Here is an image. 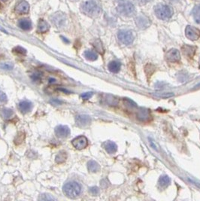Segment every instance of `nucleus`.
Here are the masks:
<instances>
[{
	"instance_id": "obj_6",
	"label": "nucleus",
	"mask_w": 200,
	"mask_h": 201,
	"mask_svg": "<svg viewBox=\"0 0 200 201\" xmlns=\"http://www.w3.org/2000/svg\"><path fill=\"white\" fill-rule=\"evenodd\" d=\"M72 145L77 150H82L85 148L88 145L87 139L84 136H80L74 139L72 142Z\"/></svg>"
},
{
	"instance_id": "obj_37",
	"label": "nucleus",
	"mask_w": 200,
	"mask_h": 201,
	"mask_svg": "<svg viewBox=\"0 0 200 201\" xmlns=\"http://www.w3.org/2000/svg\"><path fill=\"white\" fill-rule=\"evenodd\" d=\"M50 83H53V82H55V79H53V78H50Z\"/></svg>"
},
{
	"instance_id": "obj_36",
	"label": "nucleus",
	"mask_w": 200,
	"mask_h": 201,
	"mask_svg": "<svg viewBox=\"0 0 200 201\" xmlns=\"http://www.w3.org/2000/svg\"><path fill=\"white\" fill-rule=\"evenodd\" d=\"M52 103H56L57 105H59L60 103H62V102L61 101H59V100H52Z\"/></svg>"
},
{
	"instance_id": "obj_30",
	"label": "nucleus",
	"mask_w": 200,
	"mask_h": 201,
	"mask_svg": "<svg viewBox=\"0 0 200 201\" xmlns=\"http://www.w3.org/2000/svg\"><path fill=\"white\" fill-rule=\"evenodd\" d=\"M0 67L3 69L10 70V69H12V68H13V65L9 63H4L0 64Z\"/></svg>"
},
{
	"instance_id": "obj_35",
	"label": "nucleus",
	"mask_w": 200,
	"mask_h": 201,
	"mask_svg": "<svg viewBox=\"0 0 200 201\" xmlns=\"http://www.w3.org/2000/svg\"><path fill=\"white\" fill-rule=\"evenodd\" d=\"M137 1H138L139 3H142V4H145V3L151 2V0H137Z\"/></svg>"
},
{
	"instance_id": "obj_18",
	"label": "nucleus",
	"mask_w": 200,
	"mask_h": 201,
	"mask_svg": "<svg viewBox=\"0 0 200 201\" xmlns=\"http://www.w3.org/2000/svg\"><path fill=\"white\" fill-rule=\"evenodd\" d=\"M120 66H121L120 63L118 62V61H111L109 63L108 68H109V70L111 72L117 73L120 69Z\"/></svg>"
},
{
	"instance_id": "obj_5",
	"label": "nucleus",
	"mask_w": 200,
	"mask_h": 201,
	"mask_svg": "<svg viewBox=\"0 0 200 201\" xmlns=\"http://www.w3.org/2000/svg\"><path fill=\"white\" fill-rule=\"evenodd\" d=\"M118 37L119 41L121 43H123V44H126V45L132 44L133 41H134V35L130 30H120L118 33Z\"/></svg>"
},
{
	"instance_id": "obj_26",
	"label": "nucleus",
	"mask_w": 200,
	"mask_h": 201,
	"mask_svg": "<svg viewBox=\"0 0 200 201\" xmlns=\"http://www.w3.org/2000/svg\"><path fill=\"white\" fill-rule=\"evenodd\" d=\"M183 50L184 51L185 54L189 57H192L195 53V48L191 47V46H184L183 48Z\"/></svg>"
},
{
	"instance_id": "obj_33",
	"label": "nucleus",
	"mask_w": 200,
	"mask_h": 201,
	"mask_svg": "<svg viewBox=\"0 0 200 201\" xmlns=\"http://www.w3.org/2000/svg\"><path fill=\"white\" fill-rule=\"evenodd\" d=\"M7 101V96L5 95V93H3L2 91H0V102L2 103H5Z\"/></svg>"
},
{
	"instance_id": "obj_11",
	"label": "nucleus",
	"mask_w": 200,
	"mask_h": 201,
	"mask_svg": "<svg viewBox=\"0 0 200 201\" xmlns=\"http://www.w3.org/2000/svg\"><path fill=\"white\" fill-rule=\"evenodd\" d=\"M75 122L78 126L85 127L91 124V118L86 115H78L75 118Z\"/></svg>"
},
{
	"instance_id": "obj_28",
	"label": "nucleus",
	"mask_w": 200,
	"mask_h": 201,
	"mask_svg": "<svg viewBox=\"0 0 200 201\" xmlns=\"http://www.w3.org/2000/svg\"><path fill=\"white\" fill-rule=\"evenodd\" d=\"M14 52H15V53L17 54H26V49H24V48H22V47H20V46H17V47L14 48Z\"/></svg>"
},
{
	"instance_id": "obj_19",
	"label": "nucleus",
	"mask_w": 200,
	"mask_h": 201,
	"mask_svg": "<svg viewBox=\"0 0 200 201\" xmlns=\"http://www.w3.org/2000/svg\"><path fill=\"white\" fill-rule=\"evenodd\" d=\"M138 120H140V121H147V120L150 119L151 116H150V113L147 110H146V109H141V110L138 112Z\"/></svg>"
},
{
	"instance_id": "obj_15",
	"label": "nucleus",
	"mask_w": 200,
	"mask_h": 201,
	"mask_svg": "<svg viewBox=\"0 0 200 201\" xmlns=\"http://www.w3.org/2000/svg\"><path fill=\"white\" fill-rule=\"evenodd\" d=\"M104 148L106 150V152L109 154H114L117 152L118 149V146L115 144L114 142L112 141H107L103 144Z\"/></svg>"
},
{
	"instance_id": "obj_7",
	"label": "nucleus",
	"mask_w": 200,
	"mask_h": 201,
	"mask_svg": "<svg viewBox=\"0 0 200 201\" xmlns=\"http://www.w3.org/2000/svg\"><path fill=\"white\" fill-rule=\"evenodd\" d=\"M185 34H186V36L189 39L193 41L197 40L200 36V32L199 31V30L191 26H187L186 30H185Z\"/></svg>"
},
{
	"instance_id": "obj_13",
	"label": "nucleus",
	"mask_w": 200,
	"mask_h": 201,
	"mask_svg": "<svg viewBox=\"0 0 200 201\" xmlns=\"http://www.w3.org/2000/svg\"><path fill=\"white\" fill-rule=\"evenodd\" d=\"M136 23L138 28L140 29H145L148 27L151 24L150 20L147 18L145 16L141 15L136 17Z\"/></svg>"
},
{
	"instance_id": "obj_8",
	"label": "nucleus",
	"mask_w": 200,
	"mask_h": 201,
	"mask_svg": "<svg viewBox=\"0 0 200 201\" xmlns=\"http://www.w3.org/2000/svg\"><path fill=\"white\" fill-rule=\"evenodd\" d=\"M165 57H166V60L169 61V62L172 63H176L178 62L181 59V54H180L179 51H178L177 49H171L166 53V55H165Z\"/></svg>"
},
{
	"instance_id": "obj_27",
	"label": "nucleus",
	"mask_w": 200,
	"mask_h": 201,
	"mask_svg": "<svg viewBox=\"0 0 200 201\" xmlns=\"http://www.w3.org/2000/svg\"><path fill=\"white\" fill-rule=\"evenodd\" d=\"M39 200H55L54 197H53L50 194H41L40 197L39 198Z\"/></svg>"
},
{
	"instance_id": "obj_4",
	"label": "nucleus",
	"mask_w": 200,
	"mask_h": 201,
	"mask_svg": "<svg viewBox=\"0 0 200 201\" xmlns=\"http://www.w3.org/2000/svg\"><path fill=\"white\" fill-rule=\"evenodd\" d=\"M118 12L120 14L125 16H130L134 13L135 8L130 2L127 0H120L119 1L118 7H117Z\"/></svg>"
},
{
	"instance_id": "obj_34",
	"label": "nucleus",
	"mask_w": 200,
	"mask_h": 201,
	"mask_svg": "<svg viewBox=\"0 0 200 201\" xmlns=\"http://www.w3.org/2000/svg\"><path fill=\"white\" fill-rule=\"evenodd\" d=\"M32 80L33 81H39L41 79V77L39 76V75H35V74H34L33 75H32Z\"/></svg>"
},
{
	"instance_id": "obj_22",
	"label": "nucleus",
	"mask_w": 200,
	"mask_h": 201,
	"mask_svg": "<svg viewBox=\"0 0 200 201\" xmlns=\"http://www.w3.org/2000/svg\"><path fill=\"white\" fill-rule=\"evenodd\" d=\"M67 158V154L65 152H60L58 154H57L55 157V161L57 164H63L66 161Z\"/></svg>"
},
{
	"instance_id": "obj_1",
	"label": "nucleus",
	"mask_w": 200,
	"mask_h": 201,
	"mask_svg": "<svg viewBox=\"0 0 200 201\" xmlns=\"http://www.w3.org/2000/svg\"><path fill=\"white\" fill-rule=\"evenodd\" d=\"M64 194L69 198H76L81 193V186L76 182H70L64 185L63 188Z\"/></svg>"
},
{
	"instance_id": "obj_31",
	"label": "nucleus",
	"mask_w": 200,
	"mask_h": 201,
	"mask_svg": "<svg viewBox=\"0 0 200 201\" xmlns=\"http://www.w3.org/2000/svg\"><path fill=\"white\" fill-rule=\"evenodd\" d=\"M93 92H86L81 95V98L83 99V100H88V99L91 98L93 96Z\"/></svg>"
},
{
	"instance_id": "obj_25",
	"label": "nucleus",
	"mask_w": 200,
	"mask_h": 201,
	"mask_svg": "<svg viewBox=\"0 0 200 201\" xmlns=\"http://www.w3.org/2000/svg\"><path fill=\"white\" fill-rule=\"evenodd\" d=\"M1 115L2 116V118H5V119H9L12 116V115H13V112L10 109H3L2 110Z\"/></svg>"
},
{
	"instance_id": "obj_3",
	"label": "nucleus",
	"mask_w": 200,
	"mask_h": 201,
	"mask_svg": "<svg viewBox=\"0 0 200 201\" xmlns=\"http://www.w3.org/2000/svg\"><path fill=\"white\" fill-rule=\"evenodd\" d=\"M81 8L83 13L91 16L99 14L100 11V7L98 6L95 2L93 0H88V1L84 2V3H82Z\"/></svg>"
},
{
	"instance_id": "obj_29",
	"label": "nucleus",
	"mask_w": 200,
	"mask_h": 201,
	"mask_svg": "<svg viewBox=\"0 0 200 201\" xmlns=\"http://www.w3.org/2000/svg\"><path fill=\"white\" fill-rule=\"evenodd\" d=\"M94 47L95 48V49L97 50L100 53L102 54L103 53V48H102V43H101L100 41H95V43H94Z\"/></svg>"
},
{
	"instance_id": "obj_10",
	"label": "nucleus",
	"mask_w": 200,
	"mask_h": 201,
	"mask_svg": "<svg viewBox=\"0 0 200 201\" xmlns=\"http://www.w3.org/2000/svg\"><path fill=\"white\" fill-rule=\"evenodd\" d=\"M55 134L59 138H66L70 134V129L65 125H59L55 128Z\"/></svg>"
},
{
	"instance_id": "obj_2",
	"label": "nucleus",
	"mask_w": 200,
	"mask_h": 201,
	"mask_svg": "<svg viewBox=\"0 0 200 201\" xmlns=\"http://www.w3.org/2000/svg\"><path fill=\"white\" fill-rule=\"evenodd\" d=\"M155 14L158 18L161 20H168L172 16L173 11L170 7L165 5H157L154 8Z\"/></svg>"
},
{
	"instance_id": "obj_14",
	"label": "nucleus",
	"mask_w": 200,
	"mask_h": 201,
	"mask_svg": "<svg viewBox=\"0 0 200 201\" xmlns=\"http://www.w3.org/2000/svg\"><path fill=\"white\" fill-rule=\"evenodd\" d=\"M19 110L21 111L23 114H26V113H28L30 112L32 108V104L31 102L27 101V100H23V101H21V103H19L18 105Z\"/></svg>"
},
{
	"instance_id": "obj_32",
	"label": "nucleus",
	"mask_w": 200,
	"mask_h": 201,
	"mask_svg": "<svg viewBox=\"0 0 200 201\" xmlns=\"http://www.w3.org/2000/svg\"><path fill=\"white\" fill-rule=\"evenodd\" d=\"M90 191L93 195H97L100 193V190L97 187H92L90 188Z\"/></svg>"
},
{
	"instance_id": "obj_20",
	"label": "nucleus",
	"mask_w": 200,
	"mask_h": 201,
	"mask_svg": "<svg viewBox=\"0 0 200 201\" xmlns=\"http://www.w3.org/2000/svg\"><path fill=\"white\" fill-rule=\"evenodd\" d=\"M87 168L88 170L91 173H96L100 170V165L94 161H90L87 163Z\"/></svg>"
},
{
	"instance_id": "obj_17",
	"label": "nucleus",
	"mask_w": 200,
	"mask_h": 201,
	"mask_svg": "<svg viewBox=\"0 0 200 201\" xmlns=\"http://www.w3.org/2000/svg\"><path fill=\"white\" fill-rule=\"evenodd\" d=\"M50 29V26L48 23L46 22L44 20H40L38 24V32L40 33H46L47 31H48Z\"/></svg>"
},
{
	"instance_id": "obj_9",
	"label": "nucleus",
	"mask_w": 200,
	"mask_h": 201,
	"mask_svg": "<svg viewBox=\"0 0 200 201\" xmlns=\"http://www.w3.org/2000/svg\"><path fill=\"white\" fill-rule=\"evenodd\" d=\"M66 15L62 12H57L52 17V22L56 26L60 27V26H63L65 22H66Z\"/></svg>"
},
{
	"instance_id": "obj_16",
	"label": "nucleus",
	"mask_w": 200,
	"mask_h": 201,
	"mask_svg": "<svg viewBox=\"0 0 200 201\" xmlns=\"http://www.w3.org/2000/svg\"><path fill=\"white\" fill-rule=\"evenodd\" d=\"M18 26L23 30H30L32 28V23L29 19L23 18L18 21Z\"/></svg>"
},
{
	"instance_id": "obj_24",
	"label": "nucleus",
	"mask_w": 200,
	"mask_h": 201,
	"mask_svg": "<svg viewBox=\"0 0 200 201\" xmlns=\"http://www.w3.org/2000/svg\"><path fill=\"white\" fill-rule=\"evenodd\" d=\"M193 16L196 23L200 24V5H196L193 9Z\"/></svg>"
},
{
	"instance_id": "obj_21",
	"label": "nucleus",
	"mask_w": 200,
	"mask_h": 201,
	"mask_svg": "<svg viewBox=\"0 0 200 201\" xmlns=\"http://www.w3.org/2000/svg\"><path fill=\"white\" fill-rule=\"evenodd\" d=\"M84 55L86 60H91V61H94L95 60H97V58H98V55H97V54L95 53V51H89V50L84 52Z\"/></svg>"
},
{
	"instance_id": "obj_23",
	"label": "nucleus",
	"mask_w": 200,
	"mask_h": 201,
	"mask_svg": "<svg viewBox=\"0 0 200 201\" xmlns=\"http://www.w3.org/2000/svg\"><path fill=\"white\" fill-rule=\"evenodd\" d=\"M171 182V179L168 175H162L159 179V185L161 187H167Z\"/></svg>"
},
{
	"instance_id": "obj_12",
	"label": "nucleus",
	"mask_w": 200,
	"mask_h": 201,
	"mask_svg": "<svg viewBox=\"0 0 200 201\" xmlns=\"http://www.w3.org/2000/svg\"><path fill=\"white\" fill-rule=\"evenodd\" d=\"M15 10L19 14H27L30 11V5L25 0H21L16 5Z\"/></svg>"
},
{
	"instance_id": "obj_38",
	"label": "nucleus",
	"mask_w": 200,
	"mask_h": 201,
	"mask_svg": "<svg viewBox=\"0 0 200 201\" xmlns=\"http://www.w3.org/2000/svg\"><path fill=\"white\" fill-rule=\"evenodd\" d=\"M2 1H3V2H6V1H8V0H2Z\"/></svg>"
}]
</instances>
